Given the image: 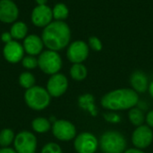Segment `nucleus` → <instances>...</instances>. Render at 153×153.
<instances>
[{
	"label": "nucleus",
	"instance_id": "7",
	"mask_svg": "<svg viewBox=\"0 0 153 153\" xmlns=\"http://www.w3.org/2000/svg\"><path fill=\"white\" fill-rule=\"evenodd\" d=\"M52 133L57 140L68 142L74 139L76 128L73 123L67 120H56L52 126Z\"/></svg>",
	"mask_w": 153,
	"mask_h": 153
},
{
	"label": "nucleus",
	"instance_id": "13",
	"mask_svg": "<svg viewBox=\"0 0 153 153\" xmlns=\"http://www.w3.org/2000/svg\"><path fill=\"white\" fill-rule=\"evenodd\" d=\"M24 48L22 45L15 40L6 43L3 49V55L5 60L12 64H16L22 60L24 55Z\"/></svg>",
	"mask_w": 153,
	"mask_h": 153
},
{
	"label": "nucleus",
	"instance_id": "9",
	"mask_svg": "<svg viewBox=\"0 0 153 153\" xmlns=\"http://www.w3.org/2000/svg\"><path fill=\"white\" fill-rule=\"evenodd\" d=\"M68 88V80L62 74H56L50 76L47 83V91L54 98L62 96Z\"/></svg>",
	"mask_w": 153,
	"mask_h": 153
},
{
	"label": "nucleus",
	"instance_id": "15",
	"mask_svg": "<svg viewBox=\"0 0 153 153\" xmlns=\"http://www.w3.org/2000/svg\"><path fill=\"white\" fill-rule=\"evenodd\" d=\"M24 51L30 55V56H37V55H40L44 47V43L43 40L40 37L31 34V35H28L23 41V45H22Z\"/></svg>",
	"mask_w": 153,
	"mask_h": 153
},
{
	"label": "nucleus",
	"instance_id": "33",
	"mask_svg": "<svg viewBox=\"0 0 153 153\" xmlns=\"http://www.w3.org/2000/svg\"><path fill=\"white\" fill-rule=\"evenodd\" d=\"M35 1L38 4V5H44L48 2V0H35Z\"/></svg>",
	"mask_w": 153,
	"mask_h": 153
},
{
	"label": "nucleus",
	"instance_id": "28",
	"mask_svg": "<svg viewBox=\"0 0 153 153\" xmlns=\"http://www.w3.org/2000/svg\"><path fill=\"white\" fill-rule=\"evenodd\" d=\"M104 118L106 121L109 122V123H113V124H116V123H119L121 121V117L119 115L116 114V113H105L104 114Z\"/></svg>",
	"mask_w": 153,
	"mask_h": 153
},
{
	"label": "nucleus",
	"instance_id": "24",
	"mask_svg": "<svg viewBox=\"0 0 153 153\" xmlns=\"http://www.w3.org/2000/svg\"><path fill=\"white\" fill-rule=\"evenodd\" d=\"M53 18L56 21H63L68 16V8L65 4H57L54 6L53 10Z\"/></svg>",
	"mask_w": 153,
	"mask_h": 153
},
{
	"label": "nucleus",
	"instance_id": "26",
	"mask_svg": "<svg viewBox=\"0 0 153 153\" xmlns=\"http://www.w3.org/2000/svg\"><path fill=\"white\" fill-rule=\"evenodd\" d=\"M40 153H63L61 147L55 143H48L45 144Z\"/></svg>",
	"mask_w": 153,
	"mask_h": 153
},
{
	"label": "nucleus",
	"instance_id": "25",
	"mask_svg": "<svg viewBox=\"0 0 153 153\" xmlns=\"http://www.w3.org/2000/svg\"><path fill=\"white\" fill-rule=\"evenodd\" d=\"M22 64L24 68L28 70H31L38 66V59L34 56L28 55L27 56H23L22 60Z\"/></svg>",
	"mask_w": 153,
	"mask_h": 153
},
{
	"label": "nucleus",
	"instance_id": "8",
	"mask_svg": "<svg viewBox=\"0 0 153 153\" xmlns=\"http://www.w3.org/2000/svg\"><path fill=\"white\" fill-rule=\"evenodd\" d=\"M98 140L96 137L88 132L80 134L75 137L74 149L78 153H95L98 149Z\"/></svg>",
	"mask_w": 153,
	"mask_h": 153
},
{
	"label": "nucleus",
	"instance_id": "32",
	"mask_svg": "<svg viewBox=\"0 0 153 153\" xmlns=\"http://www.w3.org/2000/svg\"><path fill=\"white\" fill-rule=\"evenodd\" d=\"M124 153H144L142 150L140 149H137V148H134V149H129V150H126L125 151Z\"/></svg>",
	"mask_w": 153,
	"mask_h": 153
},
{
	"label": "nucleus",
	"instance_id": "12",
	"mask_svg": "<svg viewBox=\"0 0 153 153\" xmlns=\"http://www.w3.org/2000/svg\"><path fill=\"white\" fill-rule=\"evenodd\" d=\"M53 12L47 5H38L36 6L31 13V22L32 23L40 28H45L50 22H52Z\"/></svg>",
	"mask_w": 153,
	"mask_h": 153
},
{
	"label": "nucleus",
	"instance_id": "18",
	"mask_svg": "<svg viewBox=\"0 0 153 153\" xmlns=\"http://www.w3.org/2000/svg\"><path fill=\"white\" fill-rule=\"evenodd\" d=\"M10 33L13 39H22L27 37L28 33V27L22 22H16L11 28Z\"/></svg>",
	"mask_w": 153,
	"mask_h": 153
},
{
	"label": "nucleus",
	"instance_id": "16",
	"mask_svg": "<svg viewBox=\"0 0 153 153\" xmlns=\"http://www.w3.org/2000/svg\"><path fill=\"white\" fill-rule=\"evenodd\" d=\"M130 83L133 87V90L135 91L137 93L145 92L149 88L148 78L146 74L142 71H135L132 74Z\"/></svg>",
	"mask_w": 153,
	"mask_h": 153
},
{
	"label": "nucleus",
	"instance_id": "29",
	"mask_svg": "<svg viewBox=\"0 0 153 153\" xmlns=\"http://www.w3.org/2000/svg\"><path fill=\"white\" fill-rule=\"evenodd\" d=\"M1 39H2L3 42H4L6 44V43H8V42L13 40V37H12L10 32H4L1 35Z\"/></svg>",
	"mask_w": 153,
	"mask_h": 153
},
{
	"label": "nucleus",
	"instance_id": "23",
	"mask_svg": "<svg viewBox=\"0 0 153 153\" xmlns=\"http://www.w3.org/2000/svg\"><path fill=\"white\" fill-rule=\"evenodd\" d=\"M35 82H36V79H35L34 75L30 72H24V73L21 74L19 76L20 85L26 90L35 86Z\"/></svg>",
	"mask_w": 153,
	"mask_h": 153
},
{
	"label": "nucleus",
	"instance_id": "5",
	"mask_svg": "<svg viewBox=\"0 0 153 153\" xmlns=\"http://www.w3.org/2000/svg\"><path fill=\"white\" fill-rule=\"evenodd\" d=\"M38 66L47 74H56L62 67V59L56 51L46 50L41 52L38 58Z\"/></svg>",
	"mask_w": 153,
	"mask_h": 153
},
{
	"label": "nucleus",
	"instance_id": "14",
	"mask_svg": "<svg viewBox=\"0 0 153 153\" xmlns=\"http://www.w3.org/2000/svg\"><path fill=\"white\" fill-rule=\"evenodd\" d=\"M18 15V7L12 0H0V21L2 22H14Z\"/></svg>",
	"mask_w": 153,
	"mask_h": 153
},
{
	"label": "nucleus",
	"instance_id": "6",
	"mask_svg": "<svg viewBox=\"0 0 153 153\" xmlns=\"http://www.w3.org/2000/svg\"><path fill=\"white\" fill-rule=\"evenodd\" d=\"M13 145L17 153H35L37 149V138L31 132L22 131L15 135Z\"/></svg>",
	"mask_w": 153,
	"mask_h": 153
},
{
	"label": "nucleus",
	"instance_id": "2",
	"mask_svg": "<svg viewBox=\"0 0 153 153\" xmlns=\"http://www.w3.org/2000/svg\"><path fill=\"white\" fill-rule=\"evenodd\" d=\"M139 102L138 93L133 89H117L105 94L101 99L103 108L109 110L131 109Z\"/></svg>",
	"mask_w": 153,
	"mask_h": 153
},
{
	"label": "nucleus",
	"instance_id": "27",
	"mask_svg": "<svg viewBox=\"0 0 153 153\" xmlns=\"http://www.w3.org/2000/svg\"><path fill=\"white\" fill-rule=\"evenodd\" d=\"M89 44H90V47L95 51H100L102 48V44L100 40L96 37H91L89 39Z\"/></svg>",
	"mask_w": 153,
	"mask_h": 153
},
{
	"label": "nucleus",
	"instance_id": "20",
	"mask_svg": "<svg viewBox=\"0 0 153 153\" xmlns=\"http://www.w3.org/2000/svg\"><path fill=\"white\" fill-rule=\"evenodd\" d=\"M128 117H129L130 122L137 127L140 126H143L145 120V117H144L143 110L140 108H134V107L129 110Z\"/></svg>",
	"mask_w": 153,
	"mask_h": 153
},
{
	"label": "nucleus",
	"instance_id": "31",
	"mask_svg": "<svg viewBox=\"0 0 153 153\" xmlns=\"http://www.w3.org/2000/svg\"><path fill=\"white\" fill-rule=\"evenodd\" d=\"M0 153H17L14 149H12L10 147H5V148H1Z\"/></svg>",
	"mask_w": 153,
	"mask_h": 153
},
{
	"label": "nucleus",
	"instance_id": "30",
	"mask_svg": "<svg viewBox=\"0 0 153 153\" xmlns=\"http://www.w3.org/2000/svg\"><path fill=\"white\" fill-rule=\"evenodd\" d=\"M146 122L150 127H153V110H151L146 116Z\"/></svg>",
	"mask_w": 153,
	"mask_h": 153
},
{
	"label": "nucleus",
	"instance_id": "1",
	"mask_svg": "<svg viewBox=\"0 0 153 153\" xmlns=\"http://www.w3.org/2000/svg\"><path fill=\"white\" fill-rule=\"evenodd\" d=\"M71 38L68 25L63 21H55L46 26L42 32L44 45L53 51H58L65 48Z\"/></svg>",
	"mask_w": 153,
	"mask_h": 153
},
{
	"label": "nucleus",
	"instance_id": "34",
	"mask_svg": "<svg viewBox=\"0 0 153 153\" xmlns=\"http://www.w3.org/2000/svg\"><path fill=\"white\" fill-rule=\"evenodd\" d=\"M148 90H149V92H150V94H151V96L153 98V82H152L151 83H150V85H149V88H148Z\"/></svg>",
	"mask_w": 153,
	"mask_h": 153
},
{
	"label": "nucleus",
	"instance_id": "10",
	"mask_svg": "<svg viewBox=\"0 0 153 153\" xmlns=\"http://www.w3.org/2000/svg\"><path fill=\"white\" fill-rule=\"evenodd\" d=\"M132 141L134 145L137 149H145L149 147L153 141V133L149 126H138L132 135Z\"/></svg>",
	"mask_w": 153,
	"mask_h": 153
},
{
	"label": "nucleus",
	"instance_id": "19",
	"mask_svg": "<svg viewBox=\"0 0 153 153\" xmlns=\"http://www.w3.org/2000/svg\"><path fill=\"white\" fill-rule=\"evenodd\" d=\"M31 127L38 134H45L51 128V123L45 117H37L31 123Z\"/></svg>",
	"mask_w": 153,
	"mask_h": 153
},
{
	"label": "nucleus",
	"instance_id": "11",
	"mask_svg": "<svg viewBox=\"0 0 153 153\" xmlns=\"http://www.w3.org/2000/svg\"><path fill=\"white\" fill-rule=\"evenodd\" d=\"M67 58L74 64H82L89 55L88 45L84 41L73 42L67 49Z\"/></svg>",
	"mask_w": 153,
	"mask_h": 153
},
{
	"label": "nucleus",
	"instance_id": "21",
	"mask_svg": "<svg viewBox=\"0 0 153 153\" xmlns=\"http://www.w3.org/2000/svg\"><path fill=\"white\" fill-rule=\"evenodd\" d=\"M70 74L75 81H82L87 76V69L82 64H74L70 69Z\"/></svg>",
	"mask_w": 153,
	"mask_h": 153
},
{
	"label": "nucleus",
	"instance_id": "4",
	"mask_svg": "<svg viewBox=\"0 0 153 153\" xmlns=\"http://www.w3.org/2000/svg\"><path fill=\"white\" fill-rule=\"evenodd\" d=\"M100 146L105 153H124L126 148V141L119 132L108 131L101 135Z\"/></svg>",
	"mask_w": 153,
	"mask_h": 153
},
{
	"label": "nucleus",
	"instance_id": "22",
	"mask_svg": "<svg viewBox=\"0 0 153 153\" xmlns=\"http://www.w3.org/2000/svg\"><path fill=\"white\" fill-rule=\"evenodd\" d=\"M15 135L12 129L4 128L0 132V146L2 148L9 147L14 141Z\"/></svg>",
	"mask_w": 153,
	"mask_h": 153
},
{
	"label": "nucleus",
	"instance_id": "17",
	"mask_svg": "<svg viewBox=\"0 0 153 153\" xmlns=\"http://www.w3.org/2000/svg\"><path fill=\"white\" fill-rule=\"evenodd\" d=\"M78 105L83 110L88 111L92 117H96L98 115L97 108L94 104V97L92 94L86 93L81 95L78 99Z\"/></svg>",
	"mask_w": 153,
	"mask_h": 153
},
{
	"label": "nucleus",
	"instance_id": "3",
	"mask_svg": "<svg viewBox=\"0 0 153 153\" xmlns=\"http://www.w3.org/2000/svg\"><path fill=\"white\" fill-rule=\"evenodd\" d=\"M24 100L29 108L33 110L40 111L49 106L51 96L47 89L35 85L26 90L24 93Z\"/></svg>",
	"mask_w": 153,
	"mask_h": 153
}]
</instances>
